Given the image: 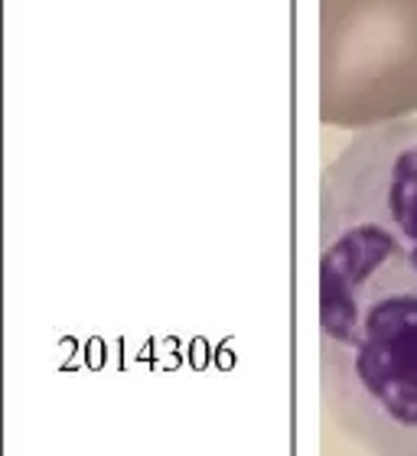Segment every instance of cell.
<instances>
[{
	"mask_svg": "<svg viewBox=\"0 0 417 456\" xmlns=\"http://www.w3.org/2000/svg\"><path fill=\"white\" fill-rule=\"evenodd\" d=\"M417 111V0H320V121L372 131Z\"/></svg>",
	"mask_w": 417,
	"mask_h": 456,
	"instance_id": "obj_2",
	"label": "cell"
},
{
	"mask_svg": "<svg viewBox=\"0 0 417 456\" xmlns=\"http://www.w3.org/2000/svg\"><path fill=\"white\" fill-rule=\"evenodd\" d=\"M320 395L369 456H417V121L362 131L323 170Z\"/></svg>",
	"mask_w": 417,
	"mask_h": 456,
	"instance_id": "obj_1",
	"label": "cell"
}]
</instances>
